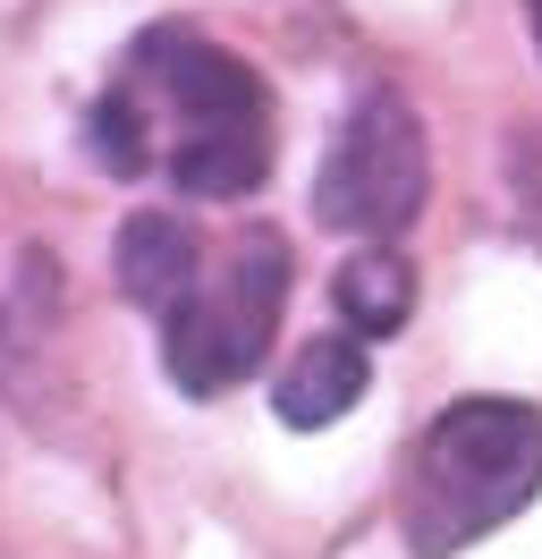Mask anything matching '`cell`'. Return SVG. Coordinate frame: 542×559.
<instances>
[{
	"instance_id": "cell-1",
	"label": "cell",
	"mask_w": 542,
	"mask_h": 559,
	"mask_svg": "<svg viewBox=\"0 0 542 559\" xmlns=\"http://www.w3.org/2000/svg\"><path fill=\"white\" fill-rule=\"evenodd\" d=\"M85 144L110 178L169 170L178 195L237 204L271 178V94L237 51L187 26H144L119 85L85 119Z\"/></svg>"
},
{
	"instance_id": "cell-2",
	"label": "cell",
	"mask_w": 542,
	"mask_h": 559,
	"mask_svg": "<svg viewBox=\"0 0 542 559\" xmlns=\"http://www.w3.org/2000/svg\"><path fill=\"white\" fill-rule=\"evenodd\" d=\"M534 491H542V407L458 399L424 424V441L406 457L399 534L415 559H449L483 534H500Z\"/></svg>"
},
{
	"instance_id": "cell-3",
	"label": "cell",
	"mask_w": 542,
	"mask_h": 559,
	"mask_svg": "<svg viewBox=\"0 0 542 559\" xmlns=\"http://www.w3.org/2000/svg\"><path fill=\"white\" fill-rule=\"evenodd\" d=\"M288 306V238L280 229H246L221 254H203L187 297L162 314V365L187 399H221V390L255 382L263 348Z\"/></svg>"
},
{
	"instance_id": "cell-4",
	"label": "cell",
	"mask_w": 542,
	"mask_h": 559,
	"mask_svg": "<svg viewBox=\"0 0 542 559\" xmlns=\"http://www.w3.org/2000/svg\"><path fill=\"white\" fill-rule=\"evenodd\" d=\"M424 195H433L424 119L390 85L356 94V110L339 119L331 153H322V178H314V221L339 229V238H356V246H390L415 229Z\"/></svg>"
},
{
	"instance_id": "cell-5",
	"label": "cell",
	"mask_w": 542,
	"mask_h": 559,
	"mask_svg": "<svg viewBox=\"0 0 542 559\" xmlns=\"http://www.w3.org/2000/svg\"><path fill=\"white\" fill-rule=\"evenodd\" d=\"M365 390H373L365 340L322 331V340H305V348L288 356V373H280V390H271V407H280V424H297V432H322V424H339Z\"/></svg>"
},
{
	"instance_id": "cell-6",
	"label": "cell",
	"mask_w": 542,
	"mask_h": 559,
	"mask_svg": "<svg viewBox=\"0 0 542 559\" xmlns=\"http://www.w3.org/2000/svg\"><path fill=\"white\" fill-rule=\"evenodd\" d=\"M110 254H119L128 306H144V314H169V306L187 297V280L203 272V238L178 221V212H128Z\"/></svg>"
},
{
	"instance_id": "cell-7",
	"label": "cell",
	"mask_w": 542,
	"mask_h": 559,
	"mask_svg": "<svg viewBox=\"0 0 542 559\" xmlns=\"http://www.w3.org/2000/svg\"><path fill=\"white\" fill-rule=\"evenodd\" d=\"M415 314V272H406L399 246H356L339 263V322L347 340H399Z\"/></svg>"
},
{
	"instance_id": "cell-8",
	"label": "cell",
	"mask_w": 542,
	"mask_h": 559,
	"mask_svg": "<svg viewBox=\"0 0 542 559\" xmlns=\"http://www.w3.org/2000/svg\"><path fill=\"white\" fill-rule=\"evenodd\" d=\"M526 26H534V43H542V0H526Z\"/></svg>"
}]
</instances>
